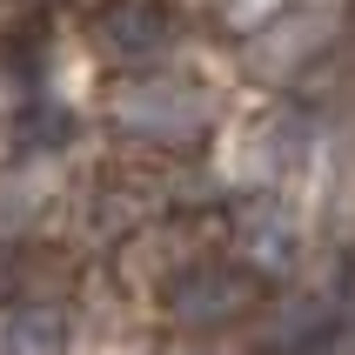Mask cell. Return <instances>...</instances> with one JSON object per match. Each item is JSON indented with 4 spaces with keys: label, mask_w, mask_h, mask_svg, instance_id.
Here are the masks:
<instances>
[{
    "label": "cell",
    "mask_w": 355,
    "mask_h": 355,
    "mask_svg": "<svg viewBox=\"0 0 355 355\" xmlns=\"http://www.w3.org/2000/svg\"><path fill=\"white\" fill-rule=\"evenodd\" d=\"M255 309V282L241 275V268H221V261H201V268H181L168 282V315L181 329H195V336H215L228 322H241Z\"/></svg>",
    "instance_id": "6da1fadb"
},
{
    "label": "cell",
    "mask_w": 355,
    "mask_h": 355,
    "mask_svg": "<svg viewBox=\"0 0 355 355\" xmlns=\"http://www.w3.org/2000/svg\"><path fill=\"white\" fill-rule=\"evenodd\" d=\"M201 121H208V107L181 80H141L135 94L121 101V128L141 141H195Z\"/></svg>",
    "instance_id": "7a4b0ae2"
},
{
    "label": "cell",
    "mask_w": 355,
    "mask_h": 355,
    "mask_svg": "<svg viewBox=\"0 0 355 355\" xmlns=\"http://www.w3.org/2000/svg\"><path fill=\"white\" fill-rule=\"evenodd\" d=\"M74 322L54 302H14L0 315V355H67Z\"/></svg>",
    "instance_id": "3957f363"
},
{
    "label": "cell",
    "mask_w": 355,
    "mask_h": 355,
    "mask_svg": "<svg viewBox=\"0 0 355 355\" xmlns=\"http://www.w3.org/2000/svg\"><path fill=\"white\" fill-rule=\"evenodd\" d=\"M168 40H175V20L155 0H121L107 14V47L121 60H155V54H168Z\"/></svg>",
    "instance_id": "277c9868"
},
{
    "label": "cell",
    "mask_w": 355,
    "mask_h": 355,
    "mask_svg": "<svg viewBox=\"0 0 355 355\" xmlns=\"http://www.w3.org/2000/svg\"><path fill=\"white\" fill-rule=\"evenodd\" d=\"M241 241H248V255L261 268H288L295 261V221L275 215V208H255V215L241 221Z\"/></svg>",
    "instance_id": "5b68a950"
}]
</instances>
